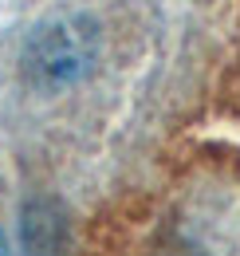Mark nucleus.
I'll return each mask as SVG.
<instances>
[{"mask_svg": "<svg viewBox=\"0 0 240 256\" xmlns=\"http://www.w3.org/2000/svg\"><path fill=\"white\" fill-rule=\"evenodd\" d=\"M0 256H12V252H8V240H4V232H0Z\"/></svg>", "mask_w": 240, "mask_h": 256, "instance_id": "nucleus-3", "label": "nucleus"}, {"mask_svg": "<svg viewBox=\"0 0 240 256\" xmlns=\"http://www.w3.org/2000/svg\"><path fill=\"white\" fill-rule=\"evenodd\" d=\"M98 56V32L87 16H63L56 24H44L32 36L28 52H24V67L36 83L60 87V83H75L83 79Z\"/></svg>", "mask_w": 240, "mask_h": 256, "instance_id": "nucleus-1", "label": "nucleus"}, {"mask_svg": "<svg viewBox=\"0 0 240 256\" xmlns=\"http://www.w3.org/2000/svg\"><path fill=\"white\" fill-rule=\"evenodd\" d=\"M20 240L24 256H67L71 252V232L56 201H28L20 217Z\"/></svg>", "mask_w": 240, "mask_h": 256, "instance_id": "nucleus-2", "label": "nucleus"}]
</instances>
